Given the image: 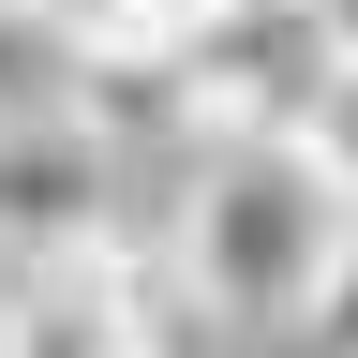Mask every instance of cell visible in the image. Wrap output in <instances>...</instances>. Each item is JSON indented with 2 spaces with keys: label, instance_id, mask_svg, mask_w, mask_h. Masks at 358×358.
<instances>
[{
  "label": "cell",
  "instance_id": "cell-1",
  "mask_svg": "<svg viewBox=\"0 0 358 358\" xmlns=\"http://www.w3.org/2000/svg\"><path fill=\"white\" fill-rule=\"evenodd\" d=\"M358 224V179L329 150H284V134H209L194 179H179V299L224 313V329H313Z\"/></svg>",
  "mask_w": 358,
  "mask_h": 358
},
{
  "label": "cell",
  "instance_id": "cell-2",
  "mask_svg": "<svg viewBox=\"0 0 358 358\" xmlns=\"http://www.w3.org/2000/svg\"><path fill=\"white\" fill-rule=\"evenodd\" d=\"M120 134L90 105H45L0 134V239H15L30 268H75V254H120Z\"/></svg>",
  "mask_w": 358,
  "mask_h": 358
},
{
  "label": "cell",
  "instance_id": "cell-3",
  "mask_svg": "<svg viewBox=\"0 0 358 358\" xmlns=\"http://www.w3.org/2000/svg\"><path fill=\"white\" fill-rule=\"evenodd\" d=\"M45 105H75V60H60L45 30H15V15H0V134H15V120H45Z\"/></svg>",
  "mask_w": 358,
  "mask_h": 358
},
{
  "label": "cell",
  "instance_id": "cell-4",
  "mask_svg": "<svg viewBox=\"0 0 358 358\" xmlns=\"http://www.w3.org/2000/svg\"><path fill=\"white\" fill-rule=\"evenodd\" d=\"M313 358H358V224H343V268H329V299H313Z\"/></svg>",
  "mask_w": 358,
  "mask_h": 358
},
{
  "label": "cell",
  "instance_id": "cell-5",
  "mask_svg": "<svg viewBox=\"0 0 358 358\" xmlns=\"http://www.w3.org/2000/svg\"><path fill=\"white\" fill-rule=\"evenodd\" d=\"M15 284H30V254H15V239H0V313H15Z\"/></svg>",
  "mask_w": 358,
  "mask_h": 358
}]
</instances>
